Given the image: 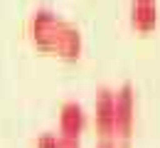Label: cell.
Listing matches in <instances>:
<instances>
[{"label":"cell","mask_w":160,"mask_h":148,"mask_svg":"<svg viewBox=\"0 0 160 148\" xmlns=\"http://www.w3.org/2000/svg\"><path fill=\"white\" fill-rule=\"evenodd\" d=\"M30 35L37 47L54 52L64 59H77L84 49L81 32L64 20L59 13H54L52 8H37L30 18Z\"/></svg>","instance_id":"obj_1"},{"label":"cell","mask_w":160,"mask_h":148,"mask_svg":"<svg viewBox=\"0 0 160 148\" xmlns=\"http://www.w3.org/2000/svg\"><path fill=\"white\" fill-rule=\"evenodd\" d=\"M133 124H136V91L126 82L116 91V138L123 146H128L131 141Z\"/></svg>","instance_id":"obj_2"},{"label":"cell","mask_w":160,"mask_h":148,"mask_svg":"<svg viewBox=\"0 0 160 148\" xmlns=\"http://www.w3.org/2000/svg\"><path fill=\"white\" fill-rule=\"evenodd\" d=\"M94 119L101 138H116V91L101 86L94 99Z\"/></svg>","instance_id":"obj_3"},{"label":"cell","mask_w":160,"mask_h":148,"mask_svg":"<svg viewBox=\"0 0 160 148\" xmlns=\"http://www.w3.org/2000/svg\"><path fill=\"white\" fill-rule=\"evenodd\" d=\"M86 126V114L84 106L77 101H64L59 109V136L67 138H79Z\"/></svg>","instance_id":"obj_4"},{"label":"cell","mask_w":160,"mask_h":148,"mask_svg":"<svg viewBox=\"0 0 160 148\" xmlns=\"http://www.w3.org/2000/svg\"><path fill=\"white\" fill-rule=\"evenodd\" d=\"M131 22L140 32H150L158 25V3L155 0H133L131 3Z\"/></svg>","instance_id":"obj_5"},{"label":"cell","mask_w":160,"mask_h":148,"mask_svg":"<svg viewBox=\"0 0 160 148\" xmlns=\"http://www.w3.org/2000/svg\"><path fill=\"white\" fill-rule=\"evenodd\" d=\"M35 148H59V133H40L37 141H35Z\"/></svg>","instance_id":"obj_6"},{"label":"cell","mask_w":160,"mask_h":148,"mask_svg":"<svg viewBox=\"0 0 160 148\" xmlns=\"http://www.w3.org/2000/svg\"><path fill=\"white\" fill-rule=\"evenodd\" d=\"M59 148H81L79 138H67V136H59Z\"/></svg>","instance_id":"obj_7"},{"label":"cell","mask_w":160,"mask_h":148,"mask_svg":"<svg viewBox=\"0 0 160 148\" xmlns=\"http://www.w3.org/2000/svg\"><path fill=\"white\" fill-rule=\"evenodd\" d=\"M96 148H118V146H116L113 138H101L99 143H96Z\"/></svg>","instance_id":"obj_8"}]
</instances>
